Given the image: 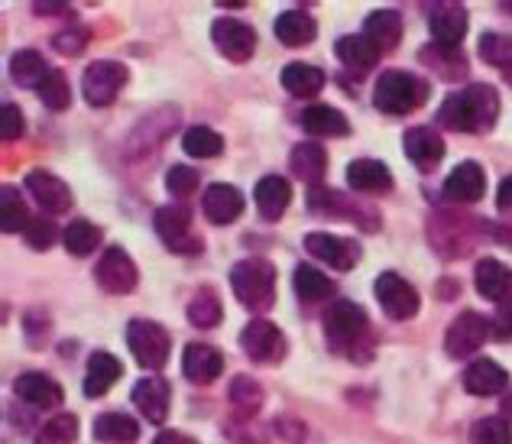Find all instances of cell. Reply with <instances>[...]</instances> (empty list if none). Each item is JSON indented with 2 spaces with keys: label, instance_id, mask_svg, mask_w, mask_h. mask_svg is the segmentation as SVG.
Masks as SVG:
<instances>
[{
  "label": "cell",
  "instance_id": "7402d4cb",
  "mask_svg": "<svg viewBox=\"0 0 512 444\" xmlns=\"http://www.w3.org/2000/svg\"><path fill=\"white\" fill-rule=\"evenodd\" d=\"M464 389L470 396H500L509 389V373L496 360L480 357L464 370Z\"/></svg>",
  "mask_w": 512,
  "mask_h": 444
},
{
  "label": "cell",
  "instance_id": "836d02e7",
  "mask_svg": "<svg viewBox=\"0 0 512 444\" xmlns=\"http://www.w3.org/2000/svg\"><path fill=\"white\" fill-rule=\"evenodd\" d=\"M282 88L295 94V98H312V94L325 88V72L308 62H289L282 69Z\"/></svg>",
  "mask_w": 512,
  "mask_h": 444
},
{
  "label": "cell",
  "instance_id": "f546056e",
  "mask_svg": "<svg viewBox=\"0 0 512 444\" xmlns=\"http://www.w3.org/2000/svg\"><path fill=\"white\" fill-rule=\"evenodd\" d=\"M289 166L295 172V179H302L308 185H318L328 172V150L318 143H299L289 156Z\"/></svg>",
  "mask_w": 512,
  "mask_h": 444
},
{
  "label": "cell",
  "instance_id": "4316f807",
  "mask_svg": "<svg viewBox=\"0 0 512 444\" xmlns=\"http://www.w3.org/2000/svg\"><path fill=\"white\" fill-rule=\"evenodd\" d=\"M363 36L386 56V52H393L402 39V17L396 10H373L367 23H363Z\"/></svg>",
  "mask_w": 512,
  "mask_h": 444
},
{
  "label": "cell",
  "instance_id": "4fadbf2b",
  "mask_svg": "<svg viewBox=\"0 0 512 444\" xmlns=\"http://www.w3.org/2000/svg\"><path fill=\"white\" fill-rule=\"evenodd\" d=\"M211 39L214 46L224 59L231 62H247L253 52H256V33L253 26H247L244 20H234V17H221L211 23Z\"/></svg>",
  "mask_w": 512,
  "mask_h": 444
},
{
  "label": "cell",
  "instance_id": "6da1fadb",
  "mask_svg": "<svg viewBox=\"0 0 512 444\" xmlns=\"http://www.w3.org/2000/svg\"><path fill=\"white\" fill-rule=\"evenodd\" d=\"M500 120V94L493 85H467L438 107V124L454 133H490Z\"/></svg>",
  "mask_w": 512,
  "mask_h": 444
},
{
  "label": "cell",
  "instance_id": "ab89813d",
  "mask_svg": "<svg viewBox=\"0 0 512 444\" xmlns=\"http://www.w3.org/2000/svg\"><path fill=\"white\" fill-rule=\"evenodd\" d=\"M182 146H185V153L195 159H214L224 153V137L214 133L211 127H192V130H185Z\"/></svg>",
  "mask_w": 512,
  "mask_h": 444
},
{
  "label": "cell",
  "instance_id": "f1b7e54d",
  "mask_svg": "<svg viewBox=\"0 0 512 444\" xmlns=\"http://www.w3.org/2000/svg\"><path fill=\"white\" fill-rule=\"evenodd\" d=\"M302 127L312 133V137H347L350 120L331 104H312L302 111Z\"/></svg>",
  "mask_w": 512,
  "mask_h": 444
},
{
  "label": "cell",
  "instance_id": "3957f363",
  "mask_svg": "<svg viewBox=\"0 0 512 444\" xmlns=\"http://www.w3.org/2000/svg\"><path fill=\"white\" fill-rule=\"evenodd\" d=\"M428 98V82L412 72H399V69H389L376 78V88H373V104L376 111H383L389 117H406L412 114L415 107H422Z\"/></svg>",
  "mask_w": 512,
  "mask_h": 444
},
{
  "label": "cell",
  "instance_id": "db71d44e",
  "mask_svg": "<svg viewBox=\"0 0 512 444\" xmlns=\"http://www.w3.org/2000/svg\"><path fill=\"white\" fill-rule=\"evenodd\" d=\"M506 82L512 85V69H506Z\"/></svg>",
  "mask_w": 512,
  "mask_h": 444
},
{
  "label": "cell",
  "instance_id": "c3c4849f",
  "mask_svg": "<svg viewBox=\"0 0 512 444\" xmlns=\"http://www.w3.org/2000/svg\"><path fill=\"white\" fill-rule=\"evenodd\" d=\"M88 39H91V33L85 30V26H72V30H62V33L52 36V49L62 52V56H82Z\"/></svg>",
  "mask_w": 512,
  "mask_h": 444
},
{
  "label": "cell",
  "instance_id": "9a60e30c",
  "mask_svg": "<svg viewBox=\"0 0 512 444\" xmlns=\"http://www.w3.org/2000/svg\"><path fill=\"white\" fill-rule=\"evenodd\" d=\"M23 185H26V192L36 198L39 211L49 214V218H56V214H65L72 208V188L65 185L59 176H52V172L33 169Z\"/></svg>",
  "mask_w": 512,
  "mask_h": 444
},
{
  "label": "cell",
  "instance_id": "30bf717a",
  "mask_svg": "<svg viewBox=\"0 0 512 444\" xmlns=\"http://www.w3.org/2000/svg\"><path fill=\"white\" fill-rule=\"evenodd\" d=\"M493 325L483 315L477 312H461L454 321H451V328L448 334H444V351H448V357L454 360H464L470 354H477L483 344H487L490 338V331Z\"/></svg>",
  "mask_w": 512,
  "mask_h": 444
},
{
  "label": "cell",
  "instance_id": "ba28073f",
  "mask_svg": "<svg viewBox=\"0 0 512 444\" xmlns=\"http://www.w3.org/2000/svg\"><path fill=\"white\" fill-rule=\"evenodd\" d=\"M373 295L393 321H406L419 315V305H422L419 289L402 279L399 273H380V279L373 282Z\"/></svg>",
  "mask_w": 512,
  "mask_h": 444
},
{
  "label": "cell",
  "instance_id": "bcb514c9",
  "mask_svg": "<svg viewBox=\"0 0 512 444\" xmlns=\"http://www.w3.org/2000/svg\"><path fill=\"white\" fill-rule=\"evenodd\" d=\"M198 185H201V176L192 169V166H172L169 172H166V188H169V195L172 198H179V201H185V198H192L195 192H198Z\"/></svg>",
  "mask_w": 512,
  "mask_h": 444
},
{
  "label": "cell",
  "instance_id": "f907efd6",
  "mask_svg": "<svg viewBox=\"0 0 512 444\" xmlns=\"http://www.w3.org/2000/svg\"><path fill=\"white\" fill-rule=\"evenodd\" d=\"M496 208H500V214H509V218H512V176H506L500 182V192H496Z\"/></svg>",
  "mask_w": 512,
  "mask_h": 444
},
{
  "label": "cell",
  "instance_id": "d6a6232c",
  "mask_svg": "<svg viewBox=\"0 0 512 444\" xmlns=\"http://www.w3.org/2000/svg\"><path fill=\"white\" fill-rule=\"evenodd\" d=\"M52 72V65L39 56L36 49H20V52H13V59H10V75H13V82L23 85V88H36L46 82Z\"/></svg>",
  "mask_w": 512,
  "mask_h": 444
},
{
  "label": "cell",
  "instance_id": "ac0fdd59",
  "mask_svg": "<svg viewBox=\"0 0 512 444\" xmlns=\"http://www.w3.org/2000/svg\"><path fill=\"white\" fill-rule=\"evenodd\" d=\"M487 195V172L480 163H461L454 166V172L444 179V198L454 201V205H474Z\"/></svg>",
  "mask_w": 512,
  "mask_h": 444
},
{
  "label": "cell",
  "instance_id": "ee69618b",
  "mask_svg": "<svg viewBox=\"0 0 512 444\" xmlns=\"http://www.w3.org/2000/svg\"><path fill=\"white\" fill-rule=\"evenodd\" d=\"M470 444H512V425L506 415H490L470 428Z\"/></svg>",
  "mask_w": 512,
  "mask_h": 444
},
{
  "label": "cell",
  "instance_id": "83f0119b",
  "mask_svg": "<svg viewBox=\"0 0 512 444\" xmlns=\"http://www.w3.org/2000/svg\"><path fill=\"white\" fill-rule=\"evenodd\" d=\"M474 276H477L474 279L477 282V292L487 302H503L506 295L512 292V269L506 263H500V260H493V257L480 260Z\"/></svg>",
  "mask_w": 512,
  "mask_h": 444
},
{
  "label": "cell",
  "instance_id": "44dd1931",
  "mask_svg": "<svg viewBox=\"0 0 512 444\" xmlns=\"http://www.w3.org/2000/svg\"><path fill=\"white\" fill-rule=\"evenodd\" d=\"M182 373L192 383L208 386L224 373V354L211 344H188L182 354Z\"/></svg>",
  "mask_w": 512,
  "mask_h": 444
},
{
  "label": "cell",
  "instance_id": "f5cc1de1",
  "mask_svg": "<svg viewBox=\"0 0 512 444\" xmlns=\"http://www.w3.org/2000/svg\"><path fill=\"white\" fill-rule=\"evenodd\" d=\"M153 444H198L195 438H188L182 432H159Z\"/></svg>",
  "mask_w": 512,
  "mask_h": 444
},
{
  "label": "cell",
  "instance_id": "4dcf8cb0",
  "mask_svg": "<svg viewBox=\"0 0 512 444\" xmlns=\"http://www.w3.org/2000/svg\"><path fill=\"white\" fill-rule=\"evenodd\" d=\"M91 432L104 444H133L140 438V425H137V419H130L127 412H104L94 419Z\"/></svg>",
  "mask_w": 512,
  "mask_h": 444
},
{
  "label": "cell",
  "instance_id": "7dc6e473",
  "mask_svg": "<svg viewBox=\"0 0 512 444\" xmlns=\"http://www.w3.org/2000/svg\"><path fill=\"white\" fill-rule=\"evenodd\" d=\"M56 237H59L56 224H52L49 218H43V214H39V218H33L30 227L23 231V240H26V244H30L33 250H49L52 244H56Z\"/></svg>",
  "mask_w": 512,
  "mask_h": 444
},
{
  "label": "cell",
  "instance_id": "60d3db41",
  "mask_svg": "<svg viewBox=\"0 0 512 444\" xmlns=\"http://www.w3.org/2000/svg\"><path fill=\"white\" fill-rule=\"evenodd\" d=\"M78 438V419L72 412H59L39 428L36 444H75Z\"/></svg>",
  "mask_w": 512,
  "mask_h": 444
},
{
  "label": "cell",
  "instance_id": "603a6c76",
  "mask_svg": "<svg viewBox=\"0 0 512 444\" xmlns=\"http://www.w3.org/2000/svg\"><path fill=\"white\" fill-rule=\"evenodd\" d=\"M347 185L363 195H383L393 188V172L380 159H354L347 166Z\"/></svg>",
  "mask_w": 512,
  "mask_h": 444
},
{
  "label": "cell",
  "instance_id": "b9f144b4",
  "mask_svg": "<svg viewBox=\"0 0 512 444\" xmlns=\"http://www.w3.org/2000/svg\"><path fill=\"white\" fill-rule=\"evenodd\" d=\"M480 59L496 69H512V36L509 33H483L480 36Z\"/></svg>",
  "mask_w": 512,
  "mask_h": 444
},
{
  "label": "cell",
  "instance_id": "74e56055",
  "mask_svg": "<svg viewBox=\"0 0 512 444\" xmlns=\"http://www.w3.org/2000/svg\"><path fill=\"white\" fill-rule=\"evenodd\" d=\"M227 396H231V406L237 409L240 419H253V415L260 412V406H263V386L256 380H250V376H244V373L234 376Z\"/></svg>",
  "mask_w": 512,
  "mask_h": 444
},
{
  "label": "cell",
  "instance_id": "816d5d0a",
  "mask_svg": "<svg viewBox=\"0 0 512 444\" xmlns=\"http://www.w3.org/2000/svg\"><path fill=\"white\" fill-rule=\"evenodd\" d=\"M33 13H43V17H49V13H56V17H72V7L69 4H33Z\"/></svg>",
  "mask_w": 512,
  "mask_h": 444
},
{
  "label": "cell",
  "instance_id": "8992f818",
  "mask_svg": "<svg viewBox=\"0 0 512 444\" xmlns=\"http://www.w3.org/2000/svg\"><path fill=\"white\" fill-rule=\"evenodd\" d=\"M153 224H156L159 240H163L172 253H179V257H195V253H201V237L192 231V214H188V208L182 205L159 208Z\"/></svg>",
  "mask_w": 512,
  "mask_h": 444
},
{
  "label": "cell",
  "instance_id": "e0dca14e",
  "mask_svg": "<svg viewBox=\"0 0 512 444\" xmlns=\"http://www.w3.org/2000/svg\"><path fill=\"white\" fill-rule=\"evenodd\" d=\"M247 201H244V192L227 182H214L205 188V198H201V211H205V218L211 224H234L240 214H244Z\"/></svg>",
  "mask_w": 512,
  "mask_h": 444
},
{
  "label": "cell",
  "instance_id": "ffe728a7",
  "mask_svg": "<svg viewBox=\"0 0 512 444\" xmlns=\"http://www.w3.org/2000/svg\"><path fill=\"white\" fill-rule=\"evenodd\" d=\"M402 146H406L409 163L415 169H422V172H431L444 159V140H441V133L431 130V127H412V130H406Z\"/></svg>",
  "mask_w": 512,
  "mask_h": 444
},
{
  "label": "cell",
  "instance_id": "52a82bcc",
  "mask_svg": "<svg viewBox=\"0 0 512 444\" xmlns=\"http://www.w3.org/2000/svg\"><path fill=\"white\" fill-rule=\"evenodd\" d=\"M240 347H244V354L253 363H263V367H273V363H279L289 351L286 334L266 318H253L250 325L240 331Z\"/></svg>",
  "mask_w": 512,
  "mask_h": 444
},
{
  "label": "cell",
  "instance_id": "2e32d148",
  "mask_svg": "<svg viewBox=\"0 0 512 444\" xmlns=\"http://www.w3.org/2000/svg\"><path fill=\"white\" fill-rule=\"evenodd\" d=\"M133 406L140 409V415L146 422L163 425L169 419V406H172V386L163 380V376H146L137 386H133Z\"/></svg>",
  "mask_w": 512,
  "mask_h": 444
},
{
  "label": "cell",
  "instance_id": "8fae6325",
  "mask_svg": "<svg viewBox=\"0 0 512 444\" xmlns=\"http://www.w3.org/2000/svg\"><path fill=\"white\" fill-rule=\"evenodd\" d=\"M94 279L98 286L111 295H127L137 289L140 273H137V263L130 260V253L124 247H107L101 253L98 266H94Z\"/></svg>",
  "mask_w": 512,
  "mask_h": 444
},
{
  "label": "cell",
  "instance_id": "cb8c5ba5",
  "mask_svg": "<svg viewBox=\"0 0 512 444\" xmlns=\"http://www.w3.org/2000/svg\"><path fill=\"white\" fill-rule=\"evenodd\" d=\"M276 39L282 46H289V49H302V46H312L315 43V36H318V23L312 13H305V10H286V13H279L276 17Z\"/></svg>",
  "mask_w": 512,
  "mask_h": 444
},
{
  "label": "cell",
  "instance_id": "f6af8a7d",
  "mask_svg": "<svg viewBox=\"0 0 512 444\" xmlns=\"http://www.w3.org/2000/svg\"><path fill=\"white\" fill-rule=\"evenodd\" d=\"M422 62H431L438 69L441 78H457L467 72V59L461 56V49H441V46H431L422 52Z\"/></svg>",
  "mask_w": 512,
  "mask_h": 444
},
{
  "label": "cell",
  "instance_id": "277c9868",
  "mask_svg": "<svg viewBox=\"0 0 512 444\" xmlns=\"http://www.w3.org/2000/svg\"><path fill=\"white\" fill-rule=\"evenodd\" d=\"M325 338L331 341V347H338V351L354 357L360 341L370 338L367 312H363V308L357 302H350V299L331 302L328 312H325Z\"/></svg>",
  "mask_w": 512,
  "mask_h": 444
},
{
  "label": "cell",
  "instance_id": "7c38bea8",
  "mask_svg": "<svg viewBox=\"0 0 512 444\" xmlns=\"http://www.w3.org/2000/svg\"><path fill=\"white\" fill-rule=\"evenodd\" d=\"M305 250L312 253L315 260L328 263L331 269L338 273H347L360 263V244L350 237H338V234H325V231H315L305 237Z\"/></svg>",
  "mask_w": 512,
  "mask_h": 444
},
{
  "label": "cell",
  "instance_id": "e575fe53",
  "mask_svg": "<svg viewBox=\"0 0 512 444\" xmlns=\"http://www.w3.org/2000/svg\"><path fill=\"white\" fill-rule=\"evenodd\" d=\"M292 289L305 305H315V302H325L328 295L334 292V282L321 273V269H315L312 263H302V266H295Z\"/></svg>",
  "mask_w": 512,
  "mask_h": 444
},
{
  "label": "cell",
  "instance_id": "8d00e7d4",
  "mask_svg": "<svg viewBox=\"0 0 512 444\" xmlns=\"http://www.w3.org/2000/svg\"><path fill=\"white\" fill-rule=\"evenodd\" d=\"M101 227L98 224H91L85 218H75L69 227H65V234H62V244L65 250L72 253V257H88V253H94L101 247Z\"/></svg>",
  "mask_w": 512,
  "mask_h": 444
},
{
  "label": "cell",
  "instance_id": "484cf974",
  "mask_svg": "<svg viewBox=\"0 0 512 444\" xmlns=\"http://www.w3.org/2000/svg\"><path fill=\"white\" fill-rule=\"evenodd\" d=\"M120 376H124V363H120L114 354L107 351H94L88 357V373H85V396L88 399H98L111 389Z\"/></svg>",
  "mask_w": 512,
  "mask_h": 444
},
{
  "label": "cell",
  "instance_id": "1f68e13d",
  "mask_svg": "<svg viewBox=\"0 0 512 444\" xmlns=\"http://www.w3.org/2000/svg\"><path fill=\"white\" fill-rule=\"evenodd\" d=\"M334 52H338V59L347 65V69H357V72H367V69H373V65L383 59V52L376 49L363 33L341 36L338 43H334Z\"/></svg>",
  "mask_w": 512,
  "mask_h": 444
},
{
  "label": "cell",
  "instance_id": "d590c367",
  "mask_svg": "<svg viewBox=\"0 0 512 444\" xmlns=\"http://www.w3.org/2000/svg\"><path fill=\"white\" fill-rule=\"evenodd\" d=\"M30 211H26V201L20 198V192L13 185L0 188V227L4 234H23L30 227Z\"/></svg>",
  "mask_w": 512,
  "mask_h": 444
},
{
  "label": "cell",
  "instance_id": "681fc988",
  "mask_svg": "<svg viewBox=\"0 0 512 444\" xmlns=\"http://www.w3.org/2000/svg\"><path fill=\"white\" fill-rule=\"evenodd\" d=\"M0 137L4 143H13L23 137V111L17 104H4V120H0Z\"/></svg>",
  "mask_w": 512,
  "mask_h": 444
},
{
  "label": "cell",
  "instance_id": "7a4b0ae2",
  "mask_svg": "<svg viewBox=\"0 0 512 444\" xmlns=\"http://www.w3.org/2000/svg\"><path fill=\"white\" fill-rule=\"evenodd\" d=\"M231 289L237 302L250 312L263 315L276 305V266L263 257L240 260L231 269Z\"/></svg>",
  "mask_w": 512,
  "mask_h": 444
},
{
  "label": "cell",
  "instance_id": "5bb4252c",
  "mask_svg": "<svg viewBox=\"0 0 512 444\" xmlns=\"http://www.w3.org/2000/svg\"><path fill=\"white\" fill-rule=\"evenodd\" d=\"M467 10L461 4H431L428 7V30L435 46L441 49H461V39L467 36Z\"/></svg>",
  "mask_w": 512,
  "mask_h": 444
},
{
  "label": "cell",
  "instance_id": "9c48e42d",
  "mask_svg": "<svg viewBox=\"0 0 512 444\" xmlns=\"http://www.w3.org/2000/svg\"><path fill=\"white\" fill-rule=\"evenodd\" d=\"M124 85H127V65L111 62V59L91 62L85 69V75H82V91H85V101L91 107L114 104Z\"/></svg>",
  "mask_w": 512,
  "mask_h": 444
},
{
  "label": "cell",
  "instance_id": "5b68a950",
  "mask_svg": "<svg viewBox=\"0 0 512 444\" xmlns=\"http://www.w3.org/2000/svg\"><path fill=\"white\" fill-rule=\"evenodd\" d=\"M127 347L143 370H163L172 354V334L150 318H133L127 325Z\"/></svg>",
  "mask_w": 512,
  "mask_h": 444
},
{
  "label": "cell",
  "instance_id": "7bdbcfd3",
  "mask_svg": "<svg viewBox=\"0 0 512 444\" xmlns=\"http://www.w3.org/2000/svg\"><path fill=\"white\" fill-rule=\"evenodd\" d=\"M36 94L43 98V104L49 107V111H65V107L72 104V85H69V78H65L62 69H52Z\"/></svg>",
  "mask_w": 512,
  "mask_h": 444
},
{
  "label": "cell",
  "instance_id": "f35d334b",
  "mask_svg": "<svg viewBox=\"0 0 512 444\" xmlns=\"http://www.w3.org/2000/svg\"><path fill=\"white\" fill-rule=\"evenodd\" d=\"M224 318V308L218 302V295L214 289H198V295L192 302H188V321H192L195 328H218Z\"/></svg>",
  "mask_w": 512,
  "mask_h": 444
},
{
  "label": "cell",
  "instance_id": "d4e9b609",
  "mask_svg": "<svg viewBox=\"0 0 512 444\" xmlns=\"http://www.w3.org/2000/svg\"><path fill=\"white\" fill-rule=\"evenodd\" d=\"M253 201H256V211H260L266 221H279L292 201V185L282 176H266L256 182Z\"/></svg>",
  "mask_w": 512,
  "mask_h": 444
},
{
  "label": "cell",
  "instance_id": "d6986e66",
  "mask_svg": "<svg viewBox=\"0 0 512 444\" xmlns=\"http://www.w3.org/2000/svg\"><path fill=\"white\" fill-rule=\"evenodd\" d=\"M13 393H17V399H23L26 406L33 409H56L62 406V386L52 380L49 373H20L17 380H13Z\"/></svg>",
  "mask_w": 512,
  "mask_h": 444
}]
</instances>
